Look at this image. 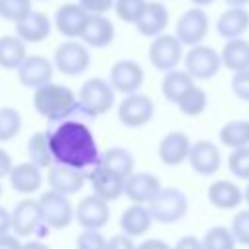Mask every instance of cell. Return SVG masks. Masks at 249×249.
<instances>
[{"label":"cell","mask_w":249,"mask_h":249,"mask_svg":"<svg viewBox=\"0 0 249 249\" xmlns=\"http://www.w3.org/2000/svg\"><path fill=\"white\" fill-rule=\"evenodd\" d=\"M173 249H204V247H202V241L198 237H195V235H183V237H179L175 241Z\"/></svg>","instance_id":"f6af8a7d"},{"label":"cell","mask_w":249,"mask_h":249,"mask_svg":"<svg viewBox=\"0 0 249 249\" xmlns=\"http://www.w3.org/2000/svg\"><path fill=\"white\" fill-rule=\"evenodd\" d=\"M208 29H210V18H208V14L204 12V8L193 6V8H187L177 18L175 37L183 45L193 47V45H198V43H202L206 39Z\"/></svg>","instance_id":"9c48e42d"},{"label":"cell","mask_w":249,"mask_h":249,"mask_svg":"<svg viewBox=\"0 0 249 249\" xmlns=\"http://www.w3.org/2000/svg\"><path fill=\"white\" fill-rule=\"evenodd\" d=\"M218 138L224 146L228 148H239V146H249V121L247 119H233L228 121L220 132Z\"/></svg>","instance_id":"1f68e13d"},{"label":"cell","mask_w":249,"mask_h":249,"mask_svg":"<svg viewBox=\"0 0 249 249\" xmlns=\"http://www.w3.org/2000/svg\"><path fill=\"white\" fill-rule=\"evenodd\" d=\"M107 249H136V243H134V237L121 231L107 239Z\"/></svg>","instance_id":"ee69618b"},{"label":"cell","mask_w":249,"mask_h":249,"mask_svg":"<svg viewBox=\"0 0 249 249\" xmlns=\"http://www.w3.org/2000/svg\"><path fill=\"white\" fill-rule=\"evenodd\" d=\"M187 161L196 175L210 177L218 173L222 167V152L218 144L210 140H196V142H191Z\"/></svg>","instance_id":"7c38bea8"},{"label":"cell","mask_w":249,"mask_h":249,"mask_svg":"<svg viewBox=\"0 0 249 249\" xmlns=\"http://www.w3.org/2000/svg\"><path fill=\"white\" fill-rule=\"evenodd\" d=\"M136 249H173V247H171L167 241H163V239L150 237V239H144L142 243H138Z\"/></svg>","instance_id":"c3c4849f"},{"label":"cell","mask_w":249,"mask_h":249,"mask_svg":"<svg viewBox=\"0 0 249 249\" xmlns=\"http://www.w3.org/2000/svg\"><path fill=\"white\" fill-rule=\"evenodd\" d=\"M117 117L126 128L146 126L154 117V101L146 93H126L117 105Z\"/></svg>","instance_id":"30bf717a"},{"label":"cell","mask_w":249,"mask_h":249,"mask_svg":"<svg viewBox=\"0 0 249 249\" xmlns=\"http://www.w3.org/2000/svg\"><path fill=\"white\" fill-rule=\"evenodd\" d=\"M0 196H2V183H0Z\"/></svg>","instance_id":"11a10c76"},{"label":"cell","mask_w":249,"mask_h":249,"mask_svg":"<svg viewBox=\"0 0 249 249\" xmlns=\"http://www.w3.org/2000/svg\"><path fill=\"white\" fill-rule=\"evenodd\" d=\"M10 216H12V233H16L18 237H29L35 233L39 235V230L45 226L41 218L39 200L35 198L19 200L10 212Z\"/></svg>","instance_id":"4fadbf2b"},{"label":"cell","mask_w":249,"mask_h":249,"mask_svg":"<svg viewBox=\"0 0 249 249\" xmlns=\"http://www.w3.org/2000/svg\"><path fill=\"white\" fill-rule=\"evenodd\" d=\"M113 2L115 0H78L88 14H107L113 10Z\"/></svg>","instance_id":"7bdbcfd3"},{"label":"cell","mask_w":249,"mask_h":249,"mask_svg":"<svg viewBox=\"0 0 249 249\" xmlns=\"http://www.w3.org/2000/svg\"><path fill=\"white\" fill-rule=\"evenodd\" d=\"M148 208H150L154 222L171 226V224L181 222L187 216L189 198L177 187H161L158 195L148 202Z\"/></svg>","instance_id":"277c9868"},{"label":"cell","mask_w":249,"mask_h":249,"mask_svg":"<svg viewBox=\"0 0 249 249\" xmlns=\"http://www.w3.org/2000/svg\"><path fill=\"white\" fill-rule=\"evenodd\" d=\"M33 109L49 123H58L80 111L76 93L68 86L54 84L53 80L33 89Z\"/></svg>","instance_id":"7a4b0ae2"},{"label":"cell","mask_w":249,"mask_h":249,"mask_svg":"<svg viewBox=\"0 0 249 249\" xmlns=\"http://www.w3.org/2000/svg\"><path fill=\"white\" fill-rule=\"evenodd\" d=\"M33 0H0V18L6 21H19L33 10Z\"/></svg>","instance_id":"f35d334b"},{"label":"cell","mask_w":249,"mask_h":249,"mask_svg":"<svg viewBox=\"0 0 249 249\" xmlns=\"http://www.w3.org/2000/svg\"><path fill=\"white\" fill-rule=\"evenodd\" d=\"M230 231L233 233V237H235L237 243L249 247V208L237 210L233 214L231 224H230Z\"/></svg>","instance_id":"ab89813d"},{"label":"cell","mask_w":249,"mask_h":249,"mask_svg":"<svg viewBox=\"0 0 249 249\" xmlns=\"http://www.w3.org/2000/svg\"><path fill=\"white\" fill-rule=\"evenodd\" d=\"M12 167H14V160H12L10 152H8V150H4V148L0 146V181H2L4 177H8V175H10Z\"/></svg>","instance_id":"bcb514c9"},{"label":"cell","mask_w":249,"mask_h":249,"mask_svg":"<svg viewBox=\"0 0 249 249\" xmlns=\"http://www.w3.org/2000/svg\"><path fill=\"white\" fill-rule=\"evenodd\" d=\"M222 66L230 72H239L249 68V41L243 37L226 39L222 51H220Z\"/></svg>","instance_id":"83f0119b"},{"label":"cell","mask_w":249,"mask_h":249,"mask_svg":"<svg viewBox=\"0 0 249 249\" xmlns=\"http://www.w3.org/2000/svg\"><path fill=\"white\" fill-rule=\"evenodd\" d=\"M14 25H16V35L25 43H43L53 31V21L49 19V16L45 12H35V10L25 14Z\"/></svg>","instance_id":"603a6c76"},{"label":"cell","mask_w":249,"mask_h":249,"mask_svg":"<svg viewBox=\"0 0 249 249\" xmlns=\"http://www.w3.org/2000/svg\"><path fill=\"white\" fill-rule=\"evenodd\" d=\"M23 243L16 233H0V249H21Z\"/></svg>","instance_id":"7dc6e473"},{"label":"cell","mask_w":249,"mask_h":249,"mask_svg":"<svg viewBox=\"0 0 249 249\" xmlns=\"http://www.w3.org/2000/svg\"><path fill=\"white\" fill-rule=\"evenodd\" d=\"M21 249H51V247L41 239H31V241H25Z\"/></svg>","instance_id":"f907efd6"},{"label":"cell","mask_w":249,"mask_h":249,"mask_svg":"<svg viewBox=\"0 0 249 249\" xmlns=\"http://www.w3.org/2000/svg\"><path fill=\"white\" fill-rule=\"evenodd\" d=\"M16 72H18V80L23 88L35 89L53 80L54 64H53V60H49L43 54H27L23 58V62L16 68Z\"/></svg>","instance_id":"9a60e30c"},{"label":"cell","mask_w":249,"mask_h":249,"mask_svg":"<svg viewBox=\"0 0 249 249\" xmlns=\"http://www.w3.org/2000/svg\"><path fill=\"white\" fill-rule=\"evenodd\" d=\"M76 249H107V239L101 230H82L76 237Z\"/></svg>","instance_id":"60d3db41"},{"label":"cell","mask_w":249,"mask_h":249,"mask_svg":"<svg viewBox=\"0 0 249 249\" xmlns=\"http://www.w3.org/2000/svg\"><path fill=\"white\" fill-rule=\"evenodd\" d=\"M80 41L93 49H105L115 41V23L105 14H89Z\"/></svg>","instance_id":"d6986e66"},{"label":"cell","mask_w":249,"mask_h":249,"mask_svg":"<svg viewBox=\"0 0 249 249\" xmlns=\"http://www.w3.org/2000/svg\"><path fill=\"white\" fill-rule=\"evenodd\" d=\"M231 91L237 99L249 103V68L233 72L231 76Z\"/></svg>","instance_id":"b9f144b4"},{"label":"cell","mask_w":249,"mask_h":249,"mask_svg":"<svg viewBox=\"0 0 249 249\" xmlns=\"http://www.w3.org/2000/svg\"><path fill=\"white\" fill-rule=\"evenodd\" d=\"M27 156H29V161H33L41 169H49L54 163L47 132H33L29 136V140H27Z\"/></svg>","instance_id":"836d02e7"},{"label":"cell","mask_w":249,"mask_h":249,"mask_svg":"<svg viewBox=\"0 0 249 249\" xmlns=\"http://www.w3.org/2000/svg\"><path fill=\"white\" fill-rule=\"evenodd\" d=\"M8 231H12V216L4 206H0V233Z\"/></svg>","instance_id":"681fc988"},{"label":"cell","mask_w":249,"mask_h":249,"mask_svg":"<svg viewBox=\"0 0 249 249\" xmlns=\"http://www.w3.org/2000/svg\"><path fill=\"white\" fill-rule=\"evenodd\" d=\"M51 124L53 126L47 130V138L54 163H62L82 171H89L99 163L101 152L91 128L86 123L68 117Z\"/></svg>","instance_id":"6da1fadb"},{"label":"cell","mask_w":249,"mask_h":249,"mask_svg":"<svg viewBox=\"0 0 249 249\" xmlns=\"http://www.w3.org/2000/svg\"><path fill=\"white\" fill-rule=\"evenodd\" d=\"M39 2H47V0H39Z\"/></svg>","instance_id":"9f6ffc18"},{"label":"cell","mask_w":249,"mask_h":249,"mask_svg":"<svg viewBox=\"0 0 249 249\" xmlns=\"http://www.w3.org/2000/svg\"><path fill=\"white\" fill-rule=\"evenodd\" d=\"M228 6H247L249 0H224Z\"/></svg>","instance_id":"816d5d0a"},{"label":"cell","mask_w":249,"mask_h":249,"mask_svg":"<svg viewBox=\"0 0 249 249\" xmlns=\"http://www.w3.org/2000/svg\"><path fill=\"white\" fill-rule=\"evenodd\" d=\"M193 84H195V78H193L187 70L173 68V70L163 72L160 89H161V95H163L169 103H177V99H179Z\"/></svg>","instance_id":"f1b7e54d"},{"label":"cell","mask_w":249,"mask_h":249,"mask_svg":"<svg viewBox=\"0 0 249 249\" xmlns=\"http://www.w3.org/2000/svg\"><path fill=\"white\" fill-rule=\"evenodd\" d=\"M243 202H247V206H249V181H247V187L243 189Z\"/></svg>","instance_id":"db71d44e"},{"label":"cell","mask_w":249,"mask_h":249,"mask_svg":"<svg viewBox=\"0 0 249 249\" xmlns=\"http://www.w3.org/2000/svg\"><path fill=\"white\" fill-rule=\"evenodd\" d=\"M161 189V183L158 179V175L150 173V171H132L126 179H124V189L123 195L130 200V202H140V204H148L158 191Z\"/></svg>","instance_id":"ac0fdd59"},{"label":"cell","mask_w":249,"mask_h":249,"mask_svg":"<svg viewBox=\"0 0 249 249\" xmlns=\"http://www.w3.org/2000/svg\"><path fill=\"white\" fill-rule=\"evenodd\" d=\"M88 12L78 2H64L54 12V29L66 39H80L88 19Z\"/></svg>","instance_id":"2e32d148"},{"label":"cell","mask_w":249,"mask_h":249,"mask_svg":"<svg viewBox=\"0 0 249 249\" xmlns=\"http://www.w3.org/2000/svg\"><path fill=\"white\" fill-rule=\"evenodd\" d=\"M204 249H235V237L226 226H212L200 239Z\"/></svg>","instance_id":"d590c367"},{"label":"cell","mask_w":249,"mask_h":249,"mask_svg":"<svg viewBox=\"0 0 249 249\" xmlns=\"http://www.w3.org/2000/svg\"><path fill=\"white\" fill-rule=\"evenodd\" d=\"M99 165H103L105 169H109V171L126 179L134 171V156H132L130 150H126L123 146H113V148H107L101 154Z\"/></svg>","instance_id":"f546056e"},{"label":"cell","mask_w":249,"mask_h":249,"mask_svg":"<svg viewBox=\"0 0 249 249\" xmlns=\"http://www.w3.org/2000/svg\"><path fill=\"white\" fill-rule=\"evenodd\" d=\"M167 23H169V10L165 8V4L160 0H146L144 10L138 16L134 25L140 35L152 39V37L163 33Z\"/></svg>","instance_id":"44dd1931"},{"label":"cell","mask_w":249,"mask_h":249,"mask_svg":"<svg viewBox=\"0 0 249 249\" xmlns=\"http://www.w3.org/2000/svg\"><path fill=\"white\" fill-rule=\"evenodd\" d=\"M228 169L235 179L249 181V146L231 148L228 156Z\"/></svg>","instance_id":"8d00e7d4"},{"label":"cell","mask_w":249,"mask_h":249,"mask_svg":"<svg viewBox=\"0 0 249 249\" xmlns=\"http://www.w3.org/2000/svg\"><path fill=\"white\" fill-rule=\"evenodd\" d=\"M249 29V12L245 6H230L216 19V31L222 39L243 37Z\"/></svg>","instance_id":"d4e9b609"},{"label":"cell","mask_w":249,"mask_h":249,"mask_svg":"<svg viewBox=\"0 0 249 249\" xmlns=\"http://www.w3.org/2000/svg\"><path fill=\"white\" fill-rule=\"evenodd\" d=\"M39 208H41V218L47 228L64 230L74 220V206H72L70 198L53 189L45 191L39 196Z\"/></svg>","instance_id":"8992f818"},{"label":"cell","mask_w":249,"mask_h":249,"mask_svg":"<svg viewBox=\"0 0 249 249\" xmlns=\"http://www.w3.org/2000/svg\"><path fill=\"white\" fill-rule=\"evenodd\" d=\"M88 181L91 185L93 195L101 196L103 200L111 202L117 200L119 196H123V189H124V177L105 169L103 165H93L88 171Z\"/></svg>","instance_id":"ffe728a7"},{"label":"cell","mask_w":249,"mask_h":249,"mask_svg":"<svg viewBox=\"0 0 249 249\" xmlns=\"http://www.w3.org/2000/svg\"><path fill=\"white\" fill-rule=\"evenodd\" d=\"M152 224H154V218L150 214L148 204H140V202H132L130 206H126L119 220L121 231L130 237H140L148 233Z\"/></svg>","instance_id":"cb8c5ba5"},{"label":"cell","mask_w":249,"mask_h":249,"mask_svg":"<svg viewBox=\"0 0 249 249\" xmlns=\"http://www.w3.org/2000/svg\"><path fill=\"white\" fill-rule=\"evenodd\" d=\"M189 148H191V138L181 130H171L158 144L160 161L169 167L181 165L183 161H187Z\"/></svg>","instance_id":"7402d4cb"},{"label":"cell","mask_w":249,"mask_h":249,"mask_svg":"<svg viewBox=\"0 0 249 249\" xmlns=\"http://www.w3.org/2000/svg\"><path fill=\"white\" fill-rule=\"evenodd\" d=\"M8 179H10V187L16 193H21V195H33V193H37L39 187H41V183H43L41 167H37L33 161L14 163Z\"/></svg>","instance_id":"484cf974"},{"label":"cell","mask_w":249,"mask_h":249,"mask_svg":"<svg viewBox=\"0 0 249 249\" xmlns=\"http://www.w3.org/2000/svg\"><path fill=\"white\" fill-rule=\"evenodd\" d=\"M183 43L171 35V33H160L156 37H152V43L148 47V58L150 64L160 70V72H167L179 66V62L183 60Z\"/></svg>","instance_id":"52a82bcc"},{"label":"cell","mask_w":249,"mask_h":249,"mask_svg":"<svg viewBox=\"0 0 249 249\" xmlns=\"http://www.w3.org/2000/svg\"><path fill=\"white\" fill-rule=\"evenodd\" d=\"M193 2V6H200V8H204V6H210L212 2H216V0H191Z\"/></svg>","instance_id":"f5cc1de1"},{"label":"cell","mask_w":249,"mask_h":249,"mask_svg":"<svg viewBox=\"0 0 249 249\" xmlns=\"http://www.w3.org/2000/svg\"><path fill=\"white\" fill-rule=\"evenodd\" d=\"M144 4H146V0H115L113 2V12L117 14V18L121 21L134 25L138 16L144 10Z\"/></svg>","instance_id":"74e56055"},{"label":"cell","mask_w":249,"mask_h":249,"mask_svg":"<svg viewBox=\"0 0 249 249\" xmlns=\"http://www.w3.org/2000/svg\"><path fill=\"white\" fill-rule=\"evenodd\" d=\"M21 113L16 107H0V142H10L21 132Z\"/></svg>","instance_id":"e575fe53"},{"label":"cell","mask_w":249,"mask_h":249,"mask_svg":"<svg viewBox=\"0 0 249 249\" xmlns=\"http://www.w3.org/2000/svg\"><path fill=\"white\" fill-rule=\"evenodd\" d=\"M208 202L218 210H233L243 202V191L233 181L218 179L206 191Z\"/></svg>","instance_id":"4316f807"},{"label":"cell","mask_w":249,"mask_h":249,"mask_svg":"<svg viewBox=\"0 0 249 249\" xmlns=\"http://www.w3.org/2000/svg\"><path fill=\"white\" fill-rule=\"evenodd\" d=\"M88 181V171L74 169L62 163H53L47 171V183L53 191L62 193L66 196H72L82 191L84 183Z\"/></svg>","instance_id":"e0dca14e"},{"label":"cell","mask_w":249,"mask_h":249,"mask_svg":"<svg viewBox=\"0 0 249 249\" xmlns=\"http://www.w3.org/2000/svg\"><path fill=\"white\" fill-rule=\"evenodd\" d=\"M109 84L113 86V89L117 93H123V95L140 91V88L144 84L142 64L132 58L117 60L109 70Z\"/></svg>","instance_id":"8fae6325"},{"label":"cell","mask_w":249,"mask_h":249,"mask_svg":"<svg viewBox=\"0 0 249 249\" xmlns=\"http://www.w3.org/2000/svg\"><path fill=\"white\" fill-rule=\"evenodd\" d=\"M177 109L185 115V117H198L206 111L208 105V95L202 88H198L196 84H193L179 99H177Z\"/></svg>","instance_id":"d6a6232c"},{"label":"cell","mask_w":249,"mask_h":249,"mask_svg":"<svg viewBox=\"0 0 249 249\" xmlns=\"http://www.w3.org/2000/svg\"><path fill=\"white\" fill-rule=\"evenodd\" d=\"M89 62H91V54L88 45L76 39L62 41L53 54L54 70L60 72L62 76H80L89 68Z\"/></svg>","instance_id":"5b68a950"},{"label":"cell","mask_w":249,"mask_h":249,"mask_svg":"<svg viewBox=\"0 0 249 249\" xmlns=\"http://www.w3.org/2000/svg\"><path fill=\"white\" fill-rule=\"evenodd\" d=\"M109 216V202L93 193L84 196L74 208V220L82 226V230H101L107 226Z\"/></svg>","instance_id":"5bb4252c"},{"label":"cell","mask_w":249,"mask_h":249,"mask_svg":"<svg viewBox=\"0 0 249 249\" xmlns=\"http://www.w3.org/2000/svg\"><path fill=\"white\" fill-rule=\"evenodd\" d=\"M183 62H185V70L195 80H210L222 68L220 51L202 43L189 47V51L183 54Z\"/></svg>","instance_id":"ba28073f"},{"label":"cell","mask_w":249,"mask_h":249,"mask_svg":"<svg viewBox=\"0 0 249 249\" xmlns=\"http://www.w3.org/2000/svg\"><path fill=\"white\" fill-rule=\"evenodd\" d=\"M115 93L117 91L113 89L109 80H103V78H97V76L88 78L80 86V91L76 93L80 113L89 117V119H95L99 115L109 113L115 105Z\"/></svg>","instance_id":"3957f363"},{"label":"cell","mask_w":249,"mask_h":249,"mask_svg":"<svg viewBox=\"0 0 249 249\" xmlns=\"http://www.w3.org/2000/svg\"><path fill=\"white\" fill-rule=\"evenodd\" d=\"M25 45L27 43L18 35H2L0 37V68L16 70L27 56Z\"/></svg>","instance_id":"4dcf8cb0"}]
</instances>
